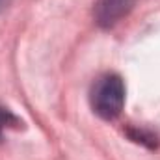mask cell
<instances>
[{"mask_svg": "<svg viewBox=\"0 0 160 160\" xmlns=\"http://www.w3.org/2000/svg\"><path fill=\"white\" fill-rule=\"evenodd\" d=\"M136 6V0H97L93 6L95 22L101 28H114Z\"/></svg>", "mask_w": 160, "mask_h": 160, "instance_id": "cell-2", "label": "cell"}, {"mask_svg": "<svg viewBox=\"0 0 160 160\" xmlns=\"http://www.w3.org/2000/svg\"><path fill=\"white\" fill-rule=\"evenodd\" d=\"M11 125H17V118H15L9 110H6V108L0 106V138H2L4 128H8V127H11Z\"/></svg>", "mask_w": 160, "mask_h": 160, "instance_id": "cell-3", "label": "cell"}, {"mask_svg": "<svg viewBox=\"0 0 160 160\" xmlns=\"http://www.w3.org/2000/svg\"><path fill=\"white\" fill-rule=\"evenodd\" d=\"M130 136H132V140L142 142V143H145V145H149V147H155V145H157V136L147 134V132H143V130H132Z\"/></svg>", "mask_w": 160, "mask_h": 160, "instance_id": "cell-4", "label": "cell"}, {"mask_svg": "<svg viewBox=\"0 0 160 160\" xmlns=\"http://www.w3.org/2000/svg\"><path fill=\"white\" fill-rule=\"evenodd\" d=\"M89 102L99 118L116 119L125 106V84L119 75L108 73L95 80L89 91Z\"/></svg>", "mask_w": 160, "mask_h": 160, "instance_id": "cell-1", "label": "cell"}, {"mask_svg": "<svg viewBox=\"0 0 160 160\" xmlns=\"http://www.w3.org/2000/svg\"><path fill=\"white\" fill-rule=\"evenodd\" d=\"M9 4H11V0H0V13H2L4 9H8Z\"/></svg>", "mask_w": 160, "mask_h": 160, "instance_id": "cell-5", "label": "cell"}]
</instances>
